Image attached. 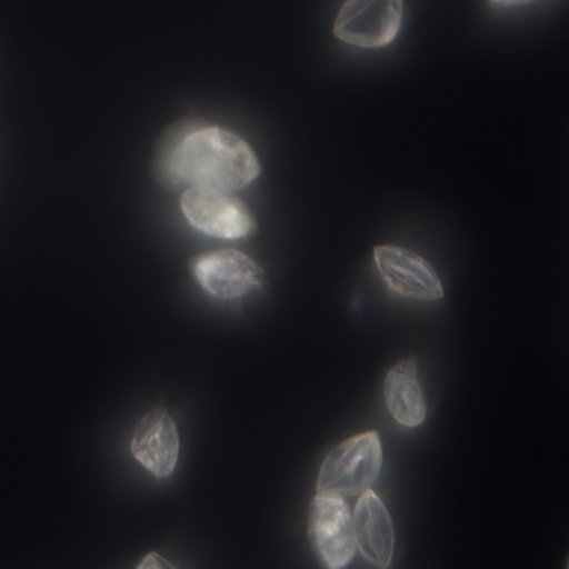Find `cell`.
<instances>
[{"label": "cell", "instance_id": "5", "mask_svg": "<svg viewBox=\"0 0 569 569\" xmlns=\"http://www.w3.org/2000/svg\"><path fill=\"white\" fill-rule=\"evenodd\" d=\"M309 541L322 566L339 569L356 555L352 512L342 496L316 495L309 511Z\"/></svg>", "mask_w": 569, "mask_h": 569}, {"label": "cell", "instance_id": "9", "mask_svg": "<svg viewBox=\"0 0 569 569\" xmlns=\"http://www.w3.org/2000/svg\"><path fill=\"white\" fill-rule=\"evenodd\" d=\"M356 548L366 561L389 568L395 555L396 532L391 515L372 489L359 496L352 512Z\"/></svg>", "mask_w": 569, "mask_h": 569}, {"label": "cell", "instance_id": "10", "mask_svg": "<svg viewBox=\"0 0 569 569\" xmlns=\"http://www.w3.org/2000/svg\"><path fill=\"white\" fill-rule=\"evenodd\" d=\"M385 401L395 421L405 428H418L426 419V401L418 382L415 359H402L385 379Z\"/></svg>", "mask_w": 569, "mask_h": 569}, {"label": "cell", "instance_id": "11", "mask_svg": "<svg viewBox=\"0 0 569 569\" xmlns=\"http://www.w3.org/2000/svg\"><path fill=\"white\" fill-rule=\"evenodd\" d=\"M139 568H172V565L166 562V559L161 558L159 555H156V552H151V555L144 559V562L139 565Z\"/></svg>", "mask_w": 569, "mask_h": 569}, {"label": "cell", "instance_id": "2", "mask_svg": "<svg viewBox=\"0 0 569 569\" xmlns=\"http://www.w3.org/2000/svg\"><path fill=\"white\" fill-rule=\"evenodd\" d=\"M382 469V445L378 432L355 436L336 446L322 462L316 492L361 496L378 481Z\"/></svg>", "mask_w": 569, "mask_h": 569}, {"label": "cell", "instance_id": "3", "mask_svg": "<svg viewBox=\"0 0 569 569\" xmlns=\"http://www.w3.org/2000/svg\"><path fill=\"white\" fill-rule=\"evenodd\" d=\"M181 209L192 228L211 238L236 241L258 231L254 216L232 192L189 188L182 192Z\"/></svg>", "mask_w": 569, "mask_h": 569}, {"label": "cell", "instance_id": "1", "mask_svg": "<svg viewBox=\"0 0 569 569\" xmlns=\"http://www.w3.org/2000/svg\"><path fill=\"white\" fill-rule=\"evenodd\" d=\"M154 176L169 191L209 188L234 192L261 176V162L241 136L191 118L162 134Z\"/></svg>", "mask_w": 569, "mask_h": 569}, {"label": "cell", "instance_id": "6", "mask_svg": "<svg viewBox=\"0 0 569 569\" xmlns=\"http://www.w3.org/2000/svg\"><path fill=\"white\" fill-rule=\"evenodd\" d=\"M192 276L216 299H238L264 281L261 266L244 252L221 249L198 256L191 262Z\"/></svg>", "mask_w": 569, "mask_h": 569}, {"label": "cell", "instance_id": "7", "mask_svg": "<svg viewBox=\"0 0 569 569\" xmlns=\"http://www.w3.org/2000/svg\"><path fill=\"white\" fill-rule=\"evenodd\" d=\"M375 262L382 281L402 298L438 301L445 298L441 279L421 256L401 246H378Z\"/></svg>", "mask_w": 569, "mask_h": 569}, {"label": "cell", "instance_id": "4", "mask_svg": "<svg viewBox=\"0 0 569 569\" xmlns=\"http://www.w3.org/2000/svg\"><path fill=\"white\" fill-rule=\"evenodd\" d=\"M405 0H346L335 22V36L361 49L391 44L401 31Z\"/></svg>", "mask_w": 569, "mask_h": 569}, {"label": "cell", "instance_id": "8", "mask_svg": "<svg viewBox=\"0 0 569 569\" xmlns=\"http://www.w3.org/2000/svg\"><path fill=\"white\" fill-rule=\"evenodd\" d=\"M178 426L164 408H154L139 421L131 442V452L156 478L164 479L178 466Z\"/></svg>", "mask_w": 569, "mask_h": 569}, {"label": "cell", "instance_id": "12", "mask_svg": "<svg viewBox=\"0 0 569 569\" xmlns=\"http://www.w3.org/2000/svg\"><path fill=\"white\" fill-rule=\"evenodd\" d=\"M535 0H491V4L505 6V8H512V6L531 4Z\"/></svg>", "mask_w": 569, "mask_h": 569}]
</instances>
